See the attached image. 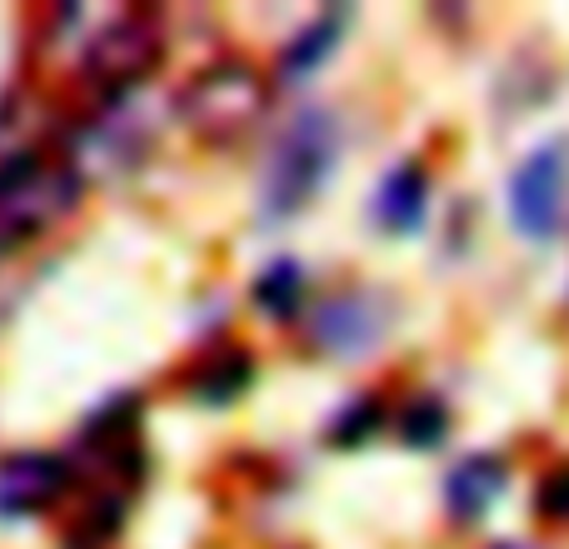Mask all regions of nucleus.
<instances>
[{"instance_id": "f257e3e1", "label": "nucleus", "mask_w": 569, "mask_h": 549, "mask_svg": "<svg viewBox=\"0 0 569 549\" xmlns=\"http://www.w3.org/2000/svg\"><path fill=\"white\" fill-rule=\"evenodd\" d=\"M60 26H76L80 76L96 80L100 90H130L160 56V30L150 26V16H136V10H120V16L66 10Z\"/></svg>"}, {"instance_id": "f03ea898", "label": "nucleus", "mask_w": 569, "mask_h": 549, "mask_svg": "<svg viewBox=\"0 0 569 549\" xmlns=\"http://www.w3.org/2000/svg\"><path fill=\"white\" fill-rule=\"evenodd\" d=\"M335 166V120L325 110H300V116L284 126V136L270 150L266 180H260V200H266V216L284 220L325 186Z\"/></svg>"}, {"instance_id": "7ed1b4c3", "label": "nucleus", "mask_w": 569, "mask_h": 549, "mask_svg": "<svg viewBox=\"0 0 569 549\" xmlns=\"http://www.w3.org/2000/svg\"><path fill=\"white\" fill-rule=\"evenodd\" d=\"M190 130L206 140H236L266 110V80L246 66V60H220V66L200 70L180 96Z\"/></svg>"}, {"instance_id": "20e7f679", "label": "nucleus", "mask_w": 569, "mask_h": 549, "mask_svg": "<svg viewBox=\"0 0 569 549\" xmlns=\"http://www.w3.org/2000/svg\"><path fill=\"white\" fill-rule=\"evenodd\" d=\"M80 196V176L70 166H50L46 156H16L0 166V230L16 236V246L50 220H60Z\"/></svg>"}, {"instance_id": "39448f33", "label": "nucleus", "mask_w": 569, "mask_h": 549, "mask_svg": "<svg viewBox=\"0 0 569 549\" xmlns=\"http://www.w3.org/2000/svg\"><path fill=\"white\" fill-rule=\"evenodd\" d=\"M385 320H390V305L375 290H340L330 300H320L310 310V345L320 355H335V360H350V355H365L385 340Z\"/></svg>"}, {"instance_id": "423d86ee", "label": "nucleus", "mask_w": 569, "mask_h": 549, "mask_svg": "<svg viewBox=\"0 0 569 549\" xmlns=\"http://www.w3.org/2000/svg\"><path fill=\"white\" fill-rule=\"evenodd\" d=\"M510 220L525 240H550L565 220V146H545L515 170Z\"/></svg>"}, {"instance_id": "0eeeda50", "label": "nucleus", "mask_w": 569, "mask_h": 549, "mask_svg": "<svg viewBox=\"0 0 569 549\" xmlns=\"http://www.w3.org/2000/svg\"><path fill=\"white\" fill-rule=\"evenodd\" d=\"M70 470L56 455H10L0 465V515H40L66 495Z\"/></svg>"}, {"instance_id": "6e6552de", "label": "nucleus", "mask_w": 569, "mask_h": 549, "mask_svg": "<svg viewBox=\"0 0 569 549\" xmlns=\"http://www.w3.org/2000/svg\"><path fill=\"white\" fill-rule=\"evenodd\" d=\"M425 200H430V180H425V170L415 160H405V166H395L380 180V190L370 200V216L390 236H410V230L425 226Z\"/></svg>"}, {"instance_id": "1a4fd4ad", "label": "nucleus", "mask_w": 569, "mask_h": 549, "mask_svg": "<svg viewBox=\"0 0 569 549\" xmlns=\"http://www.w3.org/2000/svg\"><path fill=\"white\" fill-rule=\"evenodd\" d=\"M500 480H505V465L495 460V455H470V460H460L450 470L445 500H450V510L460 515V520H475V515H485V505L500 495Z\"/></svg>"}, {"instance_id": "9d476101", "label": "nucleus", "mask_w": 569, "mask_h": 549, "mask_svg": "<svg viewBox=\"0 0 569 549\" xmlns=\"http://www.w3.org/2000/svg\"><path fill=\"white\" fill-rule=\"evenodd\" d=\"M335 40H340V16L315 20V26L305 30V36L295 40L290 50H284V66L280 70H284V76H310V70L335 50Z\"/></svg>"}, {"instance_id": "9b49d317", "label": "nucleus", "mask_w": 569, "mask_h": 549, "mask_svg": "<svg viewBox=\"0 0 569 549\" xmlns=\"http://www.w3.org/2000/svg\"><path fill=\"white\" fill-rule=\"evenodd\" d=\"M300 266L295 260H280V266H270L266 274H260V285H256V300H260V310H270V315H295V305H300Z\"/></svg>"}, {"instance_id": "f8f14e48", "label": "nucleus", "mask_w": 569, "mask_h": 549, "mask_svg": "<svg viewBox=\"0 0 569 549\" xmlns=\"http://www.w3.org/2000/svg\"><path fill=\"white\" fill-rule=\"evenodd\" d=\"M405 435H410L415 445H435V440L445 435V415L435 410L430 400H420V405L410 410V420H405Z\"/></svg>"}, {"instance_id": "ddd939ff", "label": "nucleus", "mask_w": 569, "mask_h": 549, "mask_svg": "<svg viewBox=\"0 0 569 549\" xmlns=\"http://www.w3.org/2000/svg\"><path fill=\"white\" fill-rule=\"evenodd\" d=\"M540 510L555 515V520H569V470H560V475H550V480H545Z\"/></svg>"}, {"instance_id": "4468645a", "label": "nucleus", "mask_w": 569, "mask_h": 549, "mask_svg": "<svg viewBox=\"0 0 569 549\" xmlns=\"http://www.w3.org/2000/svg\"><path fill=\"white\" fill-rule=\"evenodd\" d=\"M375 420H380V410H370V400H360V410H355L350 420H345V425H340V430H335V435H340L345 445H355V440H360L365 430H370Z\"/></svg>"}]
</instances>
